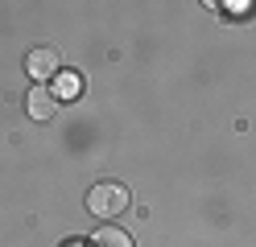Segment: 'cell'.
Wrapping results in <instances>:
<instances>
[{"mask_svg": "<svg viewBox=\"0 0 256 247\" xmlns=\"http://www.w3.org/2000/svg\"><path fill=\"white\" fill-rule=\"evenodd\" d=\"M132 206V194H128V186H120V181H100V186L87 190V210L95 214V219H120V214Z\"/></svg>", "mask_w": 256, "mask_h": 247, "instance_id": "obj_1", "label": "cell"}, {"mask_svg": "<svg viewBox=\"0 0 256 247\" xmlns=\"http://www.w3.org/2000/svg\"><path fill=\"white\" fill-rule=\"evenodd\" d=\"M91 247H132V235L128 231H120V227H100L95 231V239H91Z\"/></svg>", "mask_w": 256, "mask_h": 247, "instance_id": "obj_4", "label": "cell"}, {"mask_svg": "<svg viewBox=\"0 0 256 247\" xmlns=\"http://www.w3.org/2000/svg\"><path fill=\"white\" fill-rule=\"evenodd\" d=\"M25 107H29V120L46 124V120H54L58 99H54V91H50V87H34V91H29V99H25Z\"/></svg>", "mask_w": 256, "mask_h": 247, "instance_id": "obj_3", "label": "cell"}, {"mask_svg": "<svg viewBox=\"0 0 256 247\" xmlns=\"http://www.w3.org/2000/svg\"><path fill=\"white\" fill-rule=\"evenodd\" d=\"M25 74L34 78L38 87H42L46 78L62 74V58H58V49H54V45H38V49H29V54H25Z\"/></svg>", "mask_w": 256, "mask_h": 247, "instance_id": "obj_2", "label": "cell"}, {"mask_svg": "<svg viewBox=\"0 0 256 247\" xmlns=\"http://www.w3.org/2000/svg\"><path fill=\"white\" fill-rule=\"evenodd\" d=\"M78 91H83L78 74H58V78H54V99H74Z\"/></svg>", "mask_w": 256, "mask_h": 247, "instance_id": "obj_5", "label": "cell"}]
</instances>
